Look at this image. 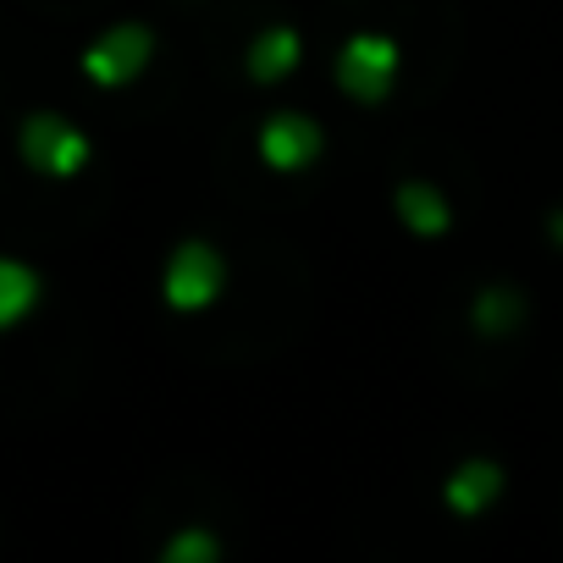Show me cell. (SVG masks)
<instances>
[{"label": "cell", "instance_id": "cell-2", "mask_svg": "<svg viewBox=\"0 0 563 563\" xmlns=\"http://www.w3.org/2000/svg\"><path fill=\"white\" fill-rule=\"evenodd\" d=\"M34 299H40V276L18 260H0V327L23 321L34 310Z\"/></svg>", "mask_w": 563, "mask_h": 563}, {"label": "cell", "instance_id": "cell-1", "mask_svg": "<svg viewBox=\"0 0 563 563\" xmlns=\"http://www.w3.org/2000/svg\"><path fill=\"white\" fill-rule=\"evenodd\" d=\"M23 155H29L40 172H73V166L84 161V144H78V133H67L56 117H34V122L23 128Z\"/></svg>", "mask_w": 563, "mask_h": 563}]
</instances>
